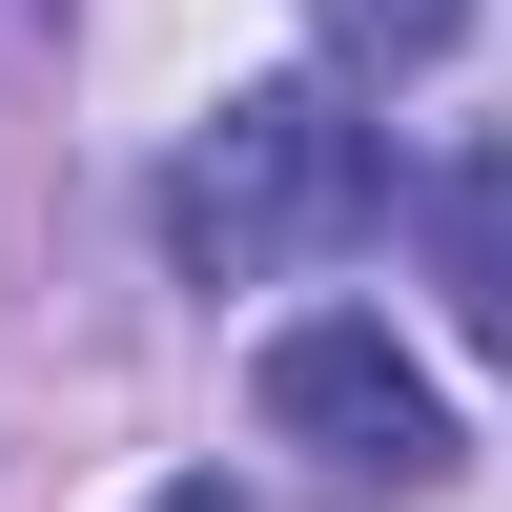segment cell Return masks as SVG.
Instances as JSON below:
<instances>
[{
    "mask_svg": "<svg viewBox=\"0 0 512 512\" xmlns=\"http://www.w3.org/2000/svg\"><path fill=\"white\" fill-rule=\"evenodd\" d=\"M349 205H369V123L328 82H226L185 123V164H164V267L185 287H267L308 246H349Z\"/></svg>",
    "mask_w": 512,
    "mask_h": 512,
    "instance_id": "1",
    "label": "cell"
},
{
    "mask_svg": "<svg viewBox=\"0 0 512 512\" xmlns=\"http://www.w3.org/2000/svg\"><path fill=\"white\" fill-rule=\"evenodd\" d=\"M267 451H308L328 492H390V512H410V492H451V390H431L369 308H308V328L267 349Z\"/></svg>",
    "mask_w": 512,
    "mask_h": 512,
    "instance_id": "2",
    "label": "cell"
},
{
    "mask_svg": "<svg viewBox=\"0 0 512 512\" xmlns=\"http://www.w3.org/2000/svg\"><path fill=\"white\" fill-rule=\"evenodd\" d=\"M431 267H451V328H472V349L512 369V144L431 185Z\"/></svg>",
    "mask_w": 512,
    "mask_h": 512,
    "instance_id": "3",
    "label": "cell"
},
{
    "mask_svg": "<svg viewBox=\"0 0 512 512\" xmlns=\"http://www.w3.org/2000/svg\"><path fill=\"white\" fill-rule=\"evenodd\" d=\"M308 21H328V62H349V82H410V62H451L472 0H308Z\"/></svg>",
    "mask_w": 512,
    "mask_h": 512,
    "instance_id": "4",
    "label": "cell"
},
{
    "mask_svg": "<svg viewBox=\"0 0 512 512\" xmlns=\"http://www.w3.org/2000/svg\"><path fill=\"white\" fill-rule=\"evenodd\" d=\"M144 512H246V492H226V472H185V492H144Z\"/></svg>",
    "mask_w": 512,
    "mask_h": 512,
    "instance_id": "5",
    "label": "cell"
}]
</instances>
